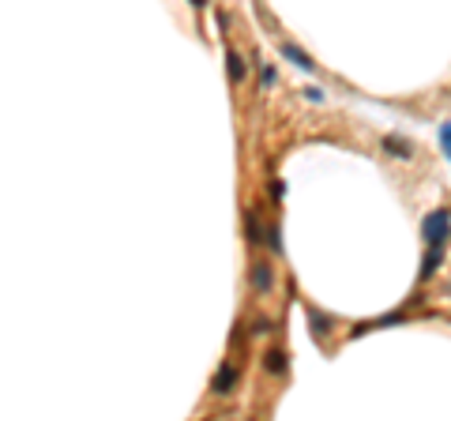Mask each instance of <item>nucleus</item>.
<instances>
[{"instance_id": "1", "label": "nucleus", "mask_w": 451, "mask_h": 421, "mask_svg": "<svg viewBox=\"0 0 451 421\" xmlns=\"http://www.w3.org/2000/svg\"><path fill=\"white\" fill-rule=\"evenodd\" d=\"M447 237H451V210H447V207L429 210V215L421 218V241L433 245V248H440Z\"/></svg>"}, {"instance_id": "2", "label": "nucleus", "mask_w": 451, "mask_h": 421, "mask_svg": "<svg viewBox=\"0 0 451 421\" xmlns=\"http://www.w3.org/2000/svg\"><path fill=\"white\" fill-rule=\"evenodd\" d=\"M237 365L233 361H222L218 368H215V376H211V395H233L237 391Z\"/></svg>"}, {"instance_id": "3", "label": "nucleus", "mask_w": 451, "mask_h": 421, "mask_svg": "<svg viewBox=\"0 0 451 421\" xmlns=\"http://www.w3.org/2000/svg\"><path fill=\"white\" fill-rule=\"evenodd\" d=\"M248 282L256 294H271V286H275V267L267 260H256L252 263V271H248Z\"/></svg>"}, {"instance_id": "4", "label": "nucleus", "mask_w": 451, "mask_h": 421, "mask_svg": "<svg viewBox=\"0 0 451 421\" xmlns=\"http://www.w3.org/2000/svg\"><path fill=\"white\" fill-rule=\"evenodd\" d=\"M245 241L252 245V248H260V245H267V226L260 222V215L256 210H245Z\"/></svg>"}, {"instance_id": "5", "label": "nucleus", "mask_w": 451, "mask_h": 421, "mask_svg": "<svg viewBox=\"0 0 451 421\" xmlns=\"http://www.w3.org/2000/svg\"><path fill=\"white\" fill-rule=\"evenodd\" d=\"M286 365H290V353H286L282 346H271L267 353H263V368H267L271 376H282Z\"/></svg>"}, {"instance_id": "6", "label": "nucleus", "mask_w": 451, "mask_h": 421, "mask_svg": "<svg viewBox=\"0 0 451 421\" xmlns=\"http://www.w3.org/2000/svg\"><path fill=\"white\" fill-rule=\"evenodd\" d=\"M278 49H282V57H286V60H294L301 72H316V60H312V57H309V53H304V49H297L294 42H282Z\"/></svg>"}, {"instance_id": "7", "label": "nucleus", "mask_w": 451, "mask_h": 421, "mask_svg": "<svg viewBox=\"0 0 451 421\" xmlns=\"http://www.w3.org/2000/svg\"><path fill=\"white\" fill-rule=\"evenodd\" d=\"M436 271H440V248L425 245V260H421V271H418V279H421V282H429Z\"/></svg>"}, {"instance_id": "8", "label": "nucleus", "mask_w": 451, "mask_h": 421, "mask_svg": "<svg viewBox=\"0 0 451 421\" xmlns=\"http://www.w3.org/2000/svg\"><path fill=\"white\" fill-rule=\"evenodd\" d=\"M383 151L395 154V158H410L414 154V143L403 139V136H383Z\"/></svg>"}, {"instance_id": "9", "label": "nucleus", "mask_w": 451, "mask_h": 421, "mask_svg": "<svg viewBox=\"0 0 451 421\" xmlns=\"http://www.w3.org/2000/svg\"><path fill=\"white\" fill-rule=\"evenodd\" d=\"M309 324H312V335H320V339H327L331 331H335V320L324 316V312H316V309H309Z\"/></svg>"}, {"instance_id": "10", "label": "nucleus", "mask_w": 451, "mask_h": 421, "mask_svg": "<svg viewBox=\"0 0 451 421\" xmlns=\"http://www.w3.org/2000/svg\"><path fill=\"white\" fill-rule=\"evenodd\" d=\"M226 64H230V79H233V83H241V79H245V60L230 49V53H226Z\"/></svg>"}, {"instance_id": "11", "label": "nucleus", "mask_w": 451, "mask_h": 421, "mask_svg": "<svg viewBox=\"0 0 451 421\" xmlns=\"http://www.w3.org/2000/svg\"><path fill=\"white\" fill-rule=\"evenodd\" d=\"M267 248H271V252H275V256H282V230H278V226H275V222H271V226H267Z\"/></svg>"}, {"instance_id": "12", "label": "nucleus", "mask_w": 451, "mask_h": 421, "mask_svg": "<svg viewBox=\"0 0 451 421\" xmlns=\"http://www.w3.org/2000/svg\"><path fill=\"white\" fill-rule=\"evenodd\" d=\"M440 136H444V154L451 158V121H447V124L440 128Z\"/></svg>"}, {"instance_id": "13", "label": "nucleus", "mask_w": 451, "mask_h": 421, "mask_svg": "<svg viewBox=\"0 0 451 421\" xmlns=\"http://www.w3.org/2000/svg\"><path fill=\"white\" fill-rule=\"evenodd\" d=\"M260 79H263V87H275V79H278V75H275V68H271V64H267V68H263V72H260Z\"/></svg>"}, {"instance_id": "14", "label": "nucleus", "mask_w": 451, "mask_h": 421, "mask_svg": "<svg viewBox=\"0 0 451 421\" xmlns=\"http://www.w3.org/2000/svg\"><path fill=\"white\" fill-rule=\"evenodd\" d=\"M189 4H196V8H203V4H207V0H189Z\"/></svg>"}]
</instances>
